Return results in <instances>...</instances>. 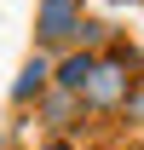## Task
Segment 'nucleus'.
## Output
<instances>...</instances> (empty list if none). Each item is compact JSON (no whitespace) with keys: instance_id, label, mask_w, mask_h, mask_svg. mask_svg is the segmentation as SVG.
Masks as SVG:
<instances>
[{"instance_id":"obj_5","label":"nucleus","mask_w":144,"mask_h":150,"mask_svg":"<svg viewBox=\"0 0 144 150\" xmlns=\"http://www.w3.org/2000/svg\"><path fill=\"white\" fill-rule=\"evenodd\" d=\"M121 110H127V121H144V87H138V93H127Z\"/></svg>"},{"instance_id":"obj_1","label":"nucleus","mask_w":144,"mask_h":150,"mask_svg":"<svg viewBox=\"0 0 144 150\" xmlns=\"http://www.w3.org/2000/svg\"><path fill=\"white\" fill-rule=\"evenodd\" d=\"M87 98L92 104H127V75H115V64H98L92 69V81H87Z\"/></svg>"},{"instance_id":"obj_3","label":"nucleus","mask_w":144,"mask_h":150,"mask_svg":"<svg viewBox=\"0 0 144 150\" xmlns=\"http://www.w3.org/2000/svg\"><path fill=\"white\" fill-rule=\"evenodd\" d=\"M92 69H98V58H64V69H58V87L64 93H87V81H92Z\"/></svg>"},{"instance_id":"obj_2","label":"nucleus","mask_w":144,"mask_h":150,"mask_svg":"<svg viewBox=\"0 0 144 150\" xmlns=\"http://www.w3.org/2000/svg\"><path fill=\"white\" fill-rule=\"evenodd\" d=\"M81 29V12H75L69 0H46V12H40V35L46 40H64V35H75Z\"/></svg>"},{"instance_id":"obj_4","label":"nucleus","mask_w":144,"mask_h":150,"mask_svg":"<svg viewBox=\"0 0 144 150\" xmlns=\"http://www.w3.org/2000/svg\"><path fill=\"white\" fill-rule=\"evenodd\" d=\"M40 75H46V64H29V69H23V81H18V98H29V93H40Z\"/></svg>"}]
</instances>
